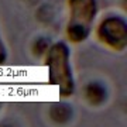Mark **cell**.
<instances>
[{
	"mask_svg": "<svg viewBox=\"0 0 127 127\" xmlns=\"http://www.w3.org/2000/svg\"><path fill=\"white\" fill-rule=\"evenodd\" d=\"M45 65L48 66V83L58 88L62 97H71L75 93V78L71 65V48L65 41L50 45Z\"/></svg>",
	"mask_w": 127,
	"mask_h": 127,
	"instance_id": "6da1fadb",
	"label": "cell"
},
{
	"mask_svg": "<svg viewBox=\"0 0 127 127\" xmlns=\"http://www.w3.org/2000/svg\"><path fill=\"white\" fill-rule=\"evenodd\" d=\"M69 20L66 37L75 44L83 42L91 35L97 14V0H68Z\"/></svg>",
	"mask_w": 127,
	"mask_h": 127,
	"instance_id": "7a4b0ae2",
	"label": "cell"
},
{
	"mask_svg": "<svg viewBox=\"0 0 127 127\" xmlns=\"http://www.w3.org/2000/svg\"><path fill=\"white\" fill-rule=\"evenodd\" d=\"M97 40L113 51H124L127 47V21L122 16L109 14L102 18L96 28Z\"/></svg>",
	"mask_w": 127,
	"mask_h": 127,
	"instance_id": "3957f363",
	"label": "cell"
},
{
	"mask_svg": "<svg viewBox=\"0 0 127 127\" xmlns=\"http://www.w3.org/2000/svg\"><path fill=\"white\" fill-rule=\"evenodd\" d=\"M83 95L85 99L89 104L92 106H102L107 102L109 97V92L106 85H103L100 81H92L89 82L85 89H83Z\"/></svg>",
	"mask_w": 127,
	"mask_h": 127,
	"instance_id": "277c9868",
	"label": "cell"
},
{
	"mask_svg": "<svg viewBox=\"0 0 127 127\" xmlns=\"http://www.w3.org/2000/svg\"><path fill=\"white\" fill-rule=\"evenodd\" d=\"M48 117L57 126H66L73 117V109L66 102H55L48 109Z\"/></svg>",
	"mask_w": 127,
	"mask_h": 127,
	"instance_id": "5b68a950",
	"label": "cell"
},
{
	"mask_svg": "<svg viewBox=\"0 0 127 127\" xmlns=\"http://www.w3.org/2000/svg\"><path fill=\"white\" fill-rule=\"evenodd\" d=\"M50 45H51V41H50L48 37H38V38L34 41V44H32V52H34V55H37V57H41V55L47 54Z\"/></svg>",
	"mask_w": 127,
	"mask_h": 127,
	"instance_id": "8992f818",
	"label": "cell"
},
{
	"mask_svg": "<svg viewBox=\"0 0 127 127\" xmlns=\"http://www.w3.org/2000/svg\"><path fill=\"white\" fill-rule=\"evenodd\" d=\"M6 61H7V50H6V45L0 35V65H3Z\"/></svg>",
	"mask_w": 127,
	"mask_h": 127,
	"instance_id": "52a82bcc",
	"label": "cell"
},
{
	"mask_svg": "<svg viewBox=\"0 0 127 127\" xmlns=\"http://www.w3.org/2000/svg\"><path fill=\"white\" fill-rule=\"evenodd\" d=\"M0 127H13L11 124H0Z\"/></svg>",
	"mask_w": 127,
	"mask_h": 127,
	"instance_id": "ba28073f",
	"label": "cell"
}]
</instances>
